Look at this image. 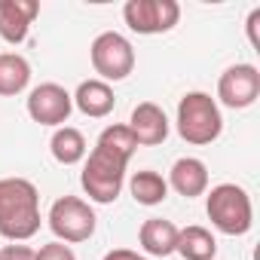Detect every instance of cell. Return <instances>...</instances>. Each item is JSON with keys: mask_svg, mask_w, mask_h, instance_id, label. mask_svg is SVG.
<instances>
[{"mask_svg": "<svg viewBox=\"0 0 260 260\" xmlns=\"http://www.w3.org/2000/svg\"><path fill=\"white\" fill-rule=\"evenodd\" d=\"M40 233V193L28 178H0V236L28 242Z\"/></svg>", "mask_w": 260, "mask_h": 260, "instance_id": "6da1fadb", "label": "cell"}, {"mask_svg": "<svg viewBox=\"0 0 260 260\" xmlns=\"http://www.w3.org/2000/svg\"><path fill=\"white\" fill-rule=\"evenodd\" d=\"M220 132H223V116L208 92H187L178 101V135L187 144L205 147L217 141Z\"/></svg>", "mask_w": 260, "mask_h": 260, "instance_id": "7a4b0ae2", "label": "cell"}, {"mask_svg": "<svg viewBox=\"0 0 260 260\" xmlns=\"http://www.w3.org/2000/svg\"><path fill=\"white\" fill-rule=\"evenodd\" d=\"M125 166L128 162L122 156L95 144L83 166V175H80V184H83L89 202H98V205L116 202V196L122 193V184H125Z\"/></svg>", "mask_w": 260, "mask_h": 260, "instance_id": "3957f363", "label": "cell"}, {"mask_svg": "<svg viewBox=\"0 0 260 260\" xmlns=\"http://www.w3.org/2000/svg\"><path fill=\"white\" fill-rule=\"evenodd\" d=\"M205 211L214 230H220L223 236H245L254 223V208H251V196L239 187V184H217L211 187L208 199H205Z\"/></svg>", "mask_w": 260, "mask_h": 260, "instance_id": "277c9868", "label": "cell"}, {"mask_svg": "<svg viewBox=\"0 0 260 260\" xmlns=\"http://www.w3.org/2000/svg\"><path fill=\"white\" fill-rule=\"evenodd\" d=\"M49 230L55 233V242L64 245H77V242H89L95 236V211L86 199L80 196H61L52 202L49 208Z\"/></svg>", "mask_w": 260, "mask_h": 260, "instance_id": "5b68a950", "label": "cell"}, {"mask_svg": "<svg viewBox=\"0 0 260 260\" xmlns=\"http://www.w3.org/2000/svg\"><path fill=\"white\" fill-rule=\"evenodd\" d=\"M89 58H92V68H95L98 80H104V83L125 80L135 71V46L119 31H101L92 40Z\"/></svg>", "mask_w": 260, "mask_h": 260, "instance_id": "8992f818", "label": "cell"}, {"mask_svg": "<svg viewBox=\"0 0 260 260\" xmlns=\"http://www.w3.org/2000/svg\"><path fill=\"white\" fill-rule=\"evenodd\" d=\"M122 19L135 34H166L178 25L181 7L178 0H128L122 7Z\"/></svg>", "mask_w": 260, "mask_h": 260, "instance_id": "52a82bcc", "label": "cell"}, {"mask_svg": "<svg viewBox=\"0 0 260 260\" xmlns=\"http://www.w3.org/2000/svg\"><path fill=\"white\" fill-rule=\"evenodd\" d=\"M28 116L34 119V122H40V125H64L68 122V116H71V110H74V98H71V92L64 89V86H58V83H40V86H34L31 89V95H28Z\"/></svg>", "mask_w": 260, "mask_h": 260, "instance_id": "ba28073f", "label": "cell"}, {"mask_svg": "<svg viewBox=\"0 0 260 260\" xmlns=\"http://www.w3.org/2000/svg\"><path fill=\"white\" fill-rule=\"evenodd\" d=\"M217 98L220 104L233 110H245L260 98V71L254 64H233L217 80Z\"/></svg>", "mask_w": 260, "mask_h": 260, "instance_id": "9c48e42d", "label": "cell"}, {"mask_svg": "<svg viewBox=\"0 0 260 260\" xmlns=\"http://www.w3.org/2000/svg\"><path fill=\"white\" fill-rule=\"evenodd\" d=\"M37 13V0H0V40H7L10 46L25 43Z\"/></svg>", "mask_w": 260, "mask_h": 260, "instance_id": "30bf717a", "label": "cell"}, {"mask_svg": "<svg viewBox=\"0 0 260 260\" xmlns=\"http://www.w3.org/2000/svg\"><path fill=\"white\" fill-rule=\"evenodd\" d=\"M128 132L135 135L138 147H156L169 138V116L159 104L141 101L128 116Z\"/></svg>", "mask_w": 260, "mask_h": 260, "instance_id": "8fae6325", "label": "cell"}, {"mask_svg": "<svg viewBox=\"0 0 260 260\" xmlns=\"http://www.w3.org/2000/svg\"><path fill=\"white\" fill-rule=\"evenodd\" d=\"M169 190H175L184 199H196L208 190V169L196 156H181L169 172Z\"/></svg>", "mask_w": 260, "mask_h": 260, "instance_id": "7c38bea8", "label": "cell"}, {"mask_svg": "<svg viewBox=\"0 0 260 260\" xmlns=\"http://www.w3.org/2000/svg\"><path fill=\"white\" fill-rule=\"evenodd\" d=\"M71 98H74V107H77L80 113L92 116V119L107 116V113L113 110V104H116V95H113L110 83H104V80H98V77H95V80H83Z\"/></svg>", "mask_w": 260, "mask_h": 260, "instance_id": "4fadbf2b", "label": "cell"}, {"mask_svg": "<svg viewBox=\"0 0 260 260\" xmlns=\"http://www.w3.org/2000/svg\"><path fill=\"white\" fill-rule=\"evenodd\" d=\"M138 242L150 257H169L178 245V226L166 217H147L138 230Z\"/></svg>", "mask_w": 260, "mask_h": 260, "instance_id": "5bb4252c", "label": "cell"}, {"mask_svg": "<svg viewBox=\"0 0 260 260\" xmlns=\"http://www.w3.org/2000/svg\"><path fill=\"white\" fill-rule=\"evenodd\" d=\"M175 254H181L184 260H214L217 254V239L211 236V230L190 223L184 230H178V245Z\"/></svg>", "mask_w": 260, "mask_h": 260, "instance_id": "9a60e30c", "label": "cell"}, {"mask_svg": "<svg viewBox=\"0 0 260 260\" xmlns=\"http://www.w3.org/2000/svg\"><path fill=\"white\" fill-rule=\"evenodd\" d=\"M49 150H52L55 162H61V166H77V162L86 159L89 144H86V138H83L80 128H74V125H58L55 132H52Z\"/></svg>", "mask_w": 260, "mask_h": 260, "instance_id": "2e32d148", "label": "cell"}, {"mask_svg": "<svg viewBox=\"0 0 260 260\" xmlns=\"http://www.w3.org/2000/svg\"><path fill=\"white\" fill-rule=\"evenodd\" d=\"M31 83V64L19 52H0V95H22Z\"/></svg>", "mask_w": 260, "mask_h": 260, "instance_id": "e0dca14e", "label": "cell"}, {"mask_svg": "<svg viewBox=\"0 0 260 260\" xmlns=\"http://www.w3.org/2000/svg\"><path fill=\"white\" fill-rule=\"evenodd\" d=\"M128 193H132V199L138 205H147L150 208V205H159V202L169 199V181L159 172L144 169V172H135L132 175V181H128Z\"/></svg>", "mask_w": 260, "mask_h": 260, "instance_id": "ac0fdd59", "label": "cell"}, {"mask_svg": "<svg viewBox=\"0 0 260 260\" xmlns=\"http://www.w3.org/2000/svg\"><path fill=\"white\" fill-rule=\"evenodd\" d=\"M95 144L104 147V150H110V153H116V156H122L125 162L132 159V153L138 150V141H135L132 132H128V125H107L104 132L98 135Z\"/></svg>", "mask_w": 260, "mask_h": 260, "instance_id": "d6986e66", "label": "cell"}, {"mask_svg": "<svg viewBox=\"0 0 260 260\" xmlns=\"http://www.w3.org/2000/svg\"><path fill=\"white\" fill-rule=\"evenodd\" d=\"M34 260H77V254H74V248L64 245V242H49V245H43V248L34 254Z\"/></svg>", "mask_w": 260, "mask_h": 260, "instance_id": "ffe728a7", "label": "cell"}, {"mask_svg": "<svg viewBox=\"0 0 260 260\" xmlns=\"http://www.w3.org/2000/svg\"><path fill=\"white\" fill-rule=\"evenodd\" d=\"M34 248L22 245V242H13V245H4L0 248V260H34Z\"/></svg>", "mask_w": 260, "mask_h": 260, "instance_id": "44dd1931", "label": "cell"}, {"mask_svg": "<svg viewBox=\"0 0 260 260\" xmlns=\"http://www.w3.org/2000/svg\"><path fill=\"white\" fill-rule=\"evenodd\" d=\"M257 25H260V10H251V16H248V40H251V46H254V49H260Z\"/></svg>", "mask_w": 260, "mask_h": 260, "instance_id": "7402d4cb", "label": "cell"}, {"mask_svg": "<svg viewBox=\"0 0 260 260\" xmlns=\"http://www.w3.org/2000/svg\"><path fill=\"white\" fill-rule=\"evenodd\" d=\"M104 260H150V257H141L138 251H128V248H113L104 254Z\"/></svg>", "mask_w": 260, "mask_h": 260, "instance_id": "603a6c76", "label": "cell"}]
</instances>
